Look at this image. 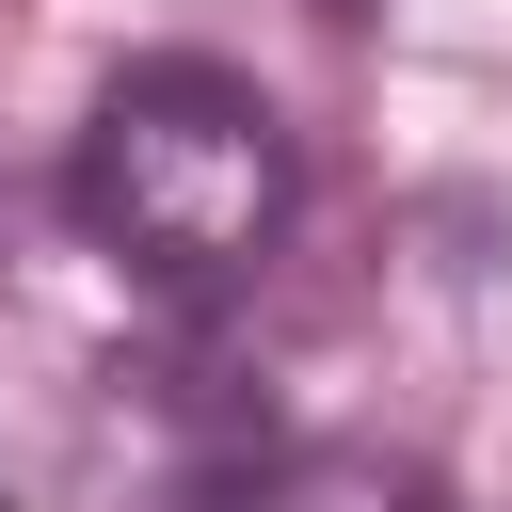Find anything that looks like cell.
I'll return each instance as SVG.
<instances>
[{
  "instance_id": "obj_1",
  "label": "cell",
  "mask_w": 512,
  "mask_h": 512,
  "mask_svg": "<svg viewBox=\"0 0 512 512\" xmlns=\"http://www.w3.org/2000/svg\"><path fill=\"white\" fill-rule=\"evenodd\" d=\"M96 256H128L144 288H224L272 256L288 224V112L240 80V64H112L96 112H80V160H64Z\"/></svg>"
},
{
  "instance_id": "obj_2",
  "label": "cell",
  "mask_w": 512,
  "mask_h": 512,
  "mask_svg": "<svg viewBox=\"0 0 512 512\" xmlns=\"http://www.w3.org/2000/svg\"><path fill=\"white\" fill-rule=\"evenodd\" d=\"M224 512H448L416 464H384V448H288V464H256Z\"/></svg>"
}]
</instances>
